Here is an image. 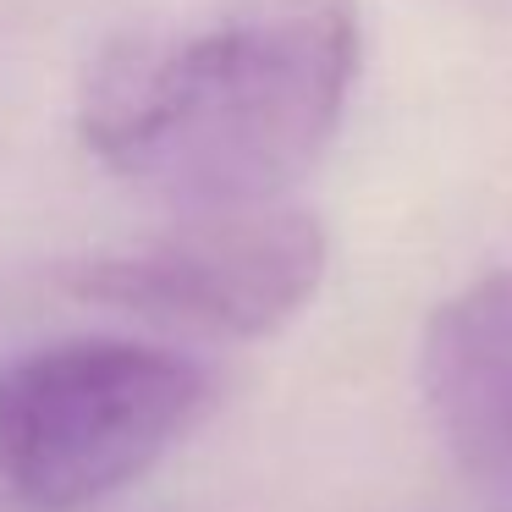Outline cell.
Here are the masks:
<instances>
[{
  "mask_svg": "<svg viewBox=\"0 0 512 512\" xmlns=\"http://www.w3.org/2000/svg\"><path fill=\"white\" fill-rule=\"evenodd\" d=\"M353 0H232L171 34H127L78 94L89 155L182 215L281 204L325 155L358 83Z\"/></svg>",
  "mask_w": 512,
  "mask_h": 512,
  "instance_id": "cell-1",
  "label": "cell"
},
{
  "mask_svg": "<svg viewBox=\"0 0 512 512\" xmlns=\"http://www.w3.org/2000/svg\"><path fill=\"white\" fill-rule=\"evenodd\" d=\"M215 402L193 353L144 336H67L0 369V485L83 512L144 479Z\"/></svg>",
  "mask_w": 512,
  "mask_h": 512,
  "instance_id": "cell-2",
  "label": "cell"
},
{
  "mask_svg": "<svg viewBox=\"0 0 512 512\" xmlns=\"http://www.w3.org/2000/svg\"><path fill=\"white\" fill-rule=\"evenodd\" d=\"M320 276V221L292 204H248L182 215L144 243L83 259L67 287L160 331L248 342L281 331L320 292Z\"/></svg>",
  "mask_w": 512,
  "mask_h": 512,
  "instance_id": "cell-3",
  "label": "cell"
},
{
  "mask_svg": "<svg viewBox=\"0 0 512 512\" xmlns=\"http://www.w3.org/2000/svg\"><path fill=\"white\" fill-rule=\"evenodd\" d=\"M424 397L463 474L512 512V276L457 292L430 320Z\"/></svg>",
  "mask_w": 512,
  "mask_h": 512,
  "instance_id": "cell-4",
  "label": "cell"
}]
</instances>
